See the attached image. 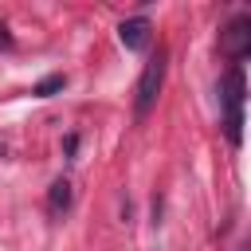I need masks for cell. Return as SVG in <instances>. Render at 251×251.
<instances>
[{
	"instance_id": "obj_1",
	"label": "cell",
	"mask_w": 251,
	"mask_h": 251,
	"mask_svg": "<svg viewBox=\"0 0 251 251\" xmlns=\"http://www.w3.org/2000/svg\"><path fill=\"white\" fill-rule=\"evenodd\" d=\"M165 67H169V55H165V47H157V55L145 63V71H141V78H137V98H133L137 118H145V114L153 110V102H157V94H161V82H165Z\"/></svg>"
},
{
	"instance_id": "obj_2",
	"label": "cell",
	"mask_w": 251,
	"mask_h": 251,
	"mask_svg": "<svg viewBox=\"0 0 251 251\" xmlns=\"http://www.w3.org/2000/svg\"><path fill=\"white\" fill-rule=\"evenodd\" d=\"M220 51H224L231 63H239V59L251 51V16H235V20L220 31Z\"/></svg>"
},
{
	"instance_id": "obj_3",
	"label": "cell",
	"mask_w": 251,
	"mask_h": 251,
	"mask_svg": "<svg viewBox=\"0 0 251 251\" xmlns=\"http://www.w3.org/2000/svg\"><path fill=\"white\" fill-rule=\"evenodd\" d=\"M149 20L145 16H133V20H122V27H118V39L129 47V51H145L149 47Z\"/></svg>"
},
{
	"instance_id": "obj_4",
	"label": "cell",
	"mask_w": 251,
	"mask_h": 251,
	"mask_svg": "<svg viewBox=\"0 0 251 251\" xmlns=\"http://www.w3.org/2000/svg\"><path fill=\"white\" fill-rule=\"evenodd\" d=\"M224 106H227V118H243V67L239 63L224 78Z\"/></svg>"
},
{
	"instance_id": "obj_5",
	"label": "cell",
	"mask_w": 251,
	"mask_h": 251,
	"mask_svg": "<svg viewBox=\"0 0 251 251\" xmlns=\"http://www.w3.org/2000/svg\"><path fill=\"white\" fill-rule=\"evenodd\" d=\"M47 208H51V216H63V212L71 208V180H55V184H51Z\"/></svg>"
},
{
	"instance_id": "obj_6",
	"label": "cell",
	"mask_w": 251,
	"mask_h": 251,
	"mask_svg": "<svg viewBox=\"0 0 251 251\" xmlns=\"http://www.w3.org/2000/svg\"><path fill=\"white\" fill-rule=\"evenodd\" d=\"M63 86H67V78H63V75H47L43 82H35V90H31V94H39V98H51V94H55V90H63Z\"/></svg>"
},
{
	"instance_id": "obj_7",
	"label": "cell",
	"mask_w": 251,
	"mask_h": 251,
	"mask_svg": "<svg viewBox=\"0 0 251 251\" xmlns=\"http://www.w3.org/2000/svg\"><path fill=\"white\" fill-rule=\"evenodd\" d=\"M8 43H12V39H8V31L0 27V47H8Z\"/></svg>"
}]
</instances>
